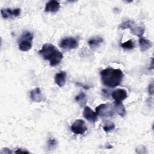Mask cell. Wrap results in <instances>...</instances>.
I'll use <instances>...</instances> for the list:
<instances>
[{
    "instance_id": "1",
    "label": "cell",
    "mask_w": 154,
    "mask_h": 154,
    "mask_svg": "<svg viewBox=\"0 0 154 154\" xmlns=\"http://www.w3.org/2000/svg\"><path fill=\"white\" fill-rule=\"evenodd\" d=\"M103 84L109 88H114L121 83L123 78V73L119 69L108 67L100 72Z\"/></svg>"
},
{
    "instance_id": "2",
    "label": "cell",
    "mask_w": 154,
    "mask_h": 154,
    "mask_svg": "<svg viewBox=\"0 0 154 154\" xmlns=\"http://www.w3.org/2000/svg\"><path fill=\"white\" fill-rule=\"evenodd\" d=\"M38 54L43 59L49 61V64L52 67L58 65L63 60V54L53 45L46 43L42 46Z\"/></svg>"
},
{
    "instance_id": "3",
    "label": "cell",
    "mask_w": 154,
    "mask_h": 154,
    "mask_svg": "<svg viewBox=\"0 0 154 154\" xmlns=\"http://www.w3.org/2000/svg\"><path fill=\"white\" fill-rule=\"evenodd\" d=\"M34 35L29 31H25L18 41L19 49L23 52L28 51L32 48Z\"/></svg>"
},
{
    "instance_id": "4",
    "label": "cell",
    "mask_w": 154,
    "mask_h": 154,
    "mask_svg": "<svg viewBox=\"0 0 154 154\" xmlns=\"http://www.w3.org/2000/svg\"><path fill=\"white\" fill-rule=\"evenodd\" d=\"M96 114L103 117H111L114 114L113 106L108 103H102L98 105L95 108Z\"/></svg>"
},
{
    "instance_id": "5",
    "label": "cell",
    "mask_w": 154,
    "mask_h": 154,
    "mask_svg": "<svg viewBox=\"0 0 154 154\" xmlns=\"http://www.w3.org/2000/svg\"><path fill=\"white\" fill-rule=\"evenodd\" d=\"M70 129L72 132L76 135L83 134L87 130L85 123L82 119L76 120L72 125Z\"/></svg>"
},
{
    "instance_id": "6",
    "label": "cell",
    "mask_w": 154,
    "mask_h": 154,
    "mask_svg": "<svg viewBox=\"0 0 154 154\" xmlns=\"http://www.w3.org/2000/svg\"><path fill=\"white\" fill-rule=\"evenodd\" d=\"M78 46V42L76 39L71 37L63 38L60 43V46L64 49H73Z\"/></svg>"
},
{
    "instance_id": "7",
    "label": "cell",
    "mask_w": 154,
    "mask_h": 154,
    "mask_svg": "<svg viewBox=\"0 0 154 154\" xmlns=\"http://www.w3.org/2000/svg\"><path fill=\"white\" fill-rule=\"evenodd\" d=\"M1 14L3 18H13L17 17L20 14V8H2L1 10Z\"/></svg>"
},
{
    "instance_id": "8",
    "label": "cell",
    "mask_w": 154,
    "mask_h": 154,
    "mask_svg": "<svg viewBox=\"0 0 154 154\" xmlns=\"http://www.w3.org/2000/svg\"><path fill=\"white\" fill-rule=\"evenodd\" d=\"M111 95L115 102H122V101L128 97L126 91L122 88H118L114 90Z\"/></svg>"
},
{
    "instance_id": "9",
    "label": "cell",
    "mask_w": 154,
    "mask_h": 154,
    "mask_svg": "<svg viewBox=\"0 0 154 154\" xmlns=\"http://www.w3.org/2000/svg\"><path fill=\"white\" fill-rule=\"evenodd\" d=\"M83 116L84 118L90 122L94 123L97 120V114L88 106H86L84 108L83 111Z\"/></svg>"
},
{
    "instance_id": "10",
    "label": "cell",
    "mask_w": 154,
    "mask_h": 154,
    "mask_svg": "<svg viewBox=\"0 0 154 154\" xmlns=\"http://www.w3.org/2000/svg\"><path fill=\"white\" fill-rule=\"evenodd\" d=\"M30 97L33 102H41L45 100L43 95L39 87H37L30 91Z\"/></svg>"
},
{
    "instance_id": "11",
    "label": "cell",
    "mask_w": 154,
    "mask_h": 154,
    "mask_svg": "<svg viewBox=\"0 0 154 154\" xmlns=\"http://www.w3.org/2000/svg\"><path fill=\"white\" fill-rule=\"evenodd\" d=\"M60 8V2L57 1L52 0L46 3L45 7V11L55 13L59 10Z\"/></svg>"
},
{
    "instance_id": "12",
    "label": "cell",
    "mask_w": 154,
    "mask_h": 154,
    "mask_svg": "<svg viewBox=\"0 0 154 154\" xmlns=\"http://www.w3.org/2000/svg\"><path fill=\"white\" fill-rule=\"evenodd\" d=\"M54 81L58 86L60 87H63L66 81V72L65 71H61L57 73L55 76Z\"/></svg>"
},
{
    "instance_id": "13",
    "label": "cell",
    "mask_w": 154,
    "mask_h": 154,
    "mask_svg": "<svg viewBox=\"0 0 154 154\" xmlns=\"http://www.w3.org/2000/svg\"><path fill=\"white\" fill-rule=\"evenodd\" d=\"M138 42L140 48L141 52H145L147 51L152 46V43L149 40L143 37H140L139 38Z\"/></svg>"
},
{
    "instance_id": "14",
    "label": "cell",
    "mask_w": 154,
    "mask_h": 154,
    "mask_svg": "<svg viewBox=\"0 0 154 154\" xmlns=\"http://www.w3.org/2000/svg\"><path fill=\"white\" fill-rule=\"evenodd\" d=\"M103 42V38L99 36H95L90 38L88 40V44L91 49L97 48L100 43Z\"/></svg>"
},
{
    "instance_id": "15",
    "label": "cell",
    "mask_w": 154,
    "mask_h": 154,
    "mask_svg": "<svg viewBox=\"0 0 154 154\" xmlns=\"http://www.w3.org/2000/svg\"><path fill=\"white\" fill-rule=\"evenodd\" d=\"M114 110L116 112L119 116L123 117L126 114V109L123 105L122 102H115L113 105Z\"/></svg>"
},
{
    "instance_id": "16",
    "label": "cell",
    "mask_w": 154,
    "mask_h": 154,
    "mask_svg": "<svg viewBox=\"0 0 154 154\" xmlns=\"http://www.w3.org/2000/svg\"><path fill=\"white\" fill-rule=\"evenodd\" d=\"M130 29L132 34L135 35L139 37H141L145 31L144 27L142 26H132L131 28H130Z\"/></svg>"
},
{
    "instance_id": "17",
    "label": "cell",
    "mask_w": 154,
    "mask_h": 154,
    "mask_svg": "<svg viewBox=\"0 0 154 154\" xmlns=\"http://www.w3.org/2000/svg\"><path fill=\"white\" fill-rule=\"evenodd\" d=\"M75 100L79 103L80 106H83L86 104L87 101L86 95L84 93L81 92L75 97Z\"/></svg>"
},
{
    "instance_id": "18",
    "label": "cell",
    "mask_w": 154,
    "mask_h": 154,
    "mask_svg": "<svg viewBox=\"0 0 154 154\" xmlns=\"http://www.w3.org/2000/svg\"><path fill=\"white\" fill-rule=\"evenodd\" d=\"M134 25V22L132 20H127L125 22H123L121 24H120L119 28L121 29H125L127 28H131L133 25Z\"/></svg>"
},
{
    "instance_id": "19",
    "label": "cell",
    "mask_w": 154,
    "mask_h": 154,
    "mask_svg": "<svg viewBox=\"0 0 154 154\" xmlns=\"http://www.w3.org/2000/svg\"><path fill=\"white\" fill-rule=\"evenodd\" d=\"M122 48L125 49H132L134 48V43L132 40H129L126 42H124L121 44Z\"/></svg>"
},
{
    "instance_id": "20",
    "label": "cell",
    "mask_w": 154,
    "mask_h": 154,
    "mask_svg": "<svg viewBox=\"0 0 154 154\" xmlns=\"http://www.w3.org/2000/svg\"><path fill=\"white\" fill-rule=\"evenodd\" d=\"M57 145V142L54 138H49L47 142V147L49 150L54 149Z\"/></svg>"
},
{
    "instance_id": "21",
    "label": "cell",
    "mask_w": 154,
    "mask_h": 154,
    "mask_svg": "<svg viewBox=\"0 0 154 154\" xmlns=\"http://www.w3.org/2000/svg\"><path fill=\"white\" fill-rule=\"evenodd\" d=\"M114 128H115V125L112 122H109L108 123H106L103 127L104 131L106 132H109L110 131H112V130L114 129Z\"/></svg>"
},
{
    "instance_id": "22",
    "label": "cell",
    "mask_w": 154,
    "mask_h": 154,
    "mask_svg": "<svg viewBox=\"0 0 154 154\" xmlns=\"http://www.w3.org/2000/svg\"><path fill=\"white\" fill-rule=\"evenodd\" d=\"M148 91L149 94L153 95V82H151L148 87Z\"/></svg>"
},
{
    "instance_id": "23",
    "label": "cell",
    "mask_w": 154,
    "mask_h": 154,
    "mask_svg": "<svg viewBox=\"0 0 154 154\" xmlns=\"http://www.w3.org/2000/svg\"><path fill=\"white\" fill-rule=\"evenodd\" d=\"M15 153H28L29 152L28 151H26V150H22L21 149H18L16 151H15Z\"/></svg>"
},
{
    "instance_id": "24",
    "label": "cell",
    "mask_w": 154,
    "mask_h": 154,
    "mask_svg": "<svg viewBox=\"0 0 154 154\" xmlns=\"http://www.w3.org/2000/svg\"><path fill=\"white\" fill-rule=\"evenodd\" d=\"M12 152L10 150V149H7V148H5L2 150V151L1 152V153H11Z\"/></svg>"
}]
</instances>
